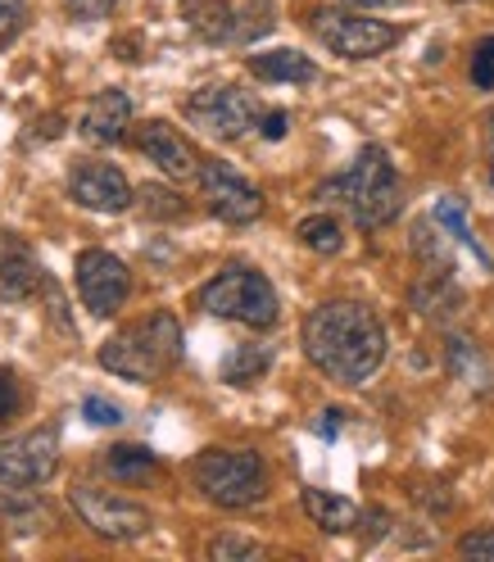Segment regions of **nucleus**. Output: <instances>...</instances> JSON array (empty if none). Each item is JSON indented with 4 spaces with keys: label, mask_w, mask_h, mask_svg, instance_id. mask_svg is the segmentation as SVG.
<instances>
[{
    "label": "nucleus",
    "mask_w": 494,
    "mask_h": 562,
    "mask_svg": "<svg viewBox=\"0 0 494 562\" xmlns=\"http://www.w3.org/2000/svg\"><path fill=\"white\" fill-rule=\"evenodd\" d=\"M136 150L146 155L164 178H172V182H191V178H200V155H195V146L191 140L172 127V123H164V119H146L136 127Z\"/></svg>",
    "instance_id": "f8f14e48"
},
{
    "label": "nucleus",
    "mask_w": 494,
    "mask_h": 562,
    "mask_svg": "<svg viewBox=\"0 0 494 562\" xmlns=\"http://www.w3.org/2000/svg\"><path fill=\"white\" fill-rule=\"evenodd\" d=\"M132 127V100L127 91L119 87H104L87 100V110H82V132L91 140H100V146H114V140H123V132Z\"/></svg>",
    "instance_id": "4468645a"
},
{
    "label": "nucleus",
    "mask_w": 494,
    "mask_h": 562,
    "mask_svg": "<svg viewBox=\"0 0 494 562\" xmlns=\"http://www.w3.org/2000/svg\"><path fill=\"white\" fill-rule=\"evenodd\" d=\"M340 417H345L340 408H327V413H323V422H317V436H323V440H336V431H340Z\"/></svg>",
    "instance_id": "e433bc0d"
},
{
    "label": "nucleus",
    "mask_w": 494,
    "mask_h": 562,
    "mask_svg": "<svg viewBox=\"0 0 494 562\" xmlns=\"http://www.w3.org/2000/svg\"><path fill=\"white\" fill-rule=\"evenodd\" d=\"M59 468V427H32L23 436L0 440V485L32 490L46 485Z\"/></svg>",
    "instance_id": "1a4fd4ad"
},
{
    "label": "nucleus",
    "mask_w": 494,
    "mask_h": 562,
    "mask_svg": "<svg viewBox=\"0 0 494 562\" xmlns=\"http://www.w3.org/2000/svg\"><path fill=\"white\" fill-rule=\"evenodd\" d=\"M214 562H259L268 549L259 544V540H245V536H232V531H223V536H214L209 540V549H204Z\"/></svg>",
    "instance_id": "393cba45"
},
{
    "label": "nucleus",
    "mask_w": 494,
    "mask_h": 562,
    "mask_svg": "<svg viewBox=\"0 0 494 562\" xmlns=\"http://www.w3.org/2000/svg\"><path fill=\"white\" fill-rule=\"evenodd\" d=\"M187 119H191L200 132H209V136L236 140V136H245L250 127H259L263 110H259V100H255L250 91H240V87L223 82V87H204V91H195V95L187 100Z\"/></svg>",
    "instance_id": "6e6552de"
},
{
    "label": "nucleus",
    "mask_w": 494,
    "mask_h": 562,
    "mask_svg": "<svg viewBox=\"0 0 494 562\" xmlns=\"http://www.w3.org/2000/svg\"><path fill=\"white\" fill-rule=\"evenodd\" d=\"M287 110H268L263 119H259V132H263V140H281V136H287Z\"/></svg>",
    "instance_id": "c9c22d12"
},
{
    "label": "nucleus",
    "mask_w": 494,
    "mask_h": 562,
    "mask_svg": "<svg viewBox=\"0 0 494 562\" xmlns=\"http://www.w3.org/2000/svg\"><path fill=\"white\" fill-rule=\"evenodd\" d=\"M141 204H146L150 218H182L187 214V200L178 191H164V187H141Z\"/></svg>",
    "instance_id": "bb28decb"
},
{
    "label": "nucleus",
    "mask_w": 494,
    "mask_h": 562,
    "mask_svg": "<svg viewBox=\"0 0 494 562\" xmlns=\"http://www.w3.org/2000/svg\"><path fill=\"white\" fill-rule=\"evenodd\" d=\"M27 23V0H0V50H5Z\"/></svg>",
    "instance_id": "c85d7f7f"
},
{
    "label": "nucleus",
    "mask_w": 494,
    "mask_h": 562,
    "mask_svg": "<svg viewBox=\"0 0 494 562\" xmlns=\"http://www.w3.org/2000/svg\"><path fill=\"white\" fill-rule=\"evenodd\" d=\"M458 553L472 558V562H494V526H476L458 540Z\"/></svg>",
    "instance_id": "c756f323"
},
{
    "label": "nucleus",
    "mask_w": 494,
    "mask_h": 562,
    "mask_svg": "<svg viewBox=\"0 0 494 562\" xmlns=\"http://www.w3.org/2000/svg\"><path fill=\"white\" fill-rule=\"evenodd\" d=\"M300 504H304L308 521L317 526V531H327V536H345V531H355V526L363 521V513H359L355 499L332 495V490H317V485H304L300 490Z\"/></svg>",
    "instance_id": "a211bd4d"
},
{
    "label": "nucleus",
    "mask_w": 494,
    "mask_h": 562,
    "mask_svg": "<svg viewBox=\"0 0 494 562\" xmlns=\"http://www.w3.org/2000/svg\"><path fill=\"white\" fill-rule=\"evenodd\" d=\"M408 304H413L427 323H449V318H458V313H463L468 295H463V286L453 281V272H427V277L413 281Z\"/></svg>",
    "instance_id": "dca6fc26"
},
{
    "label": "nucleus",
    "mask_w": 494,
    "mask_h": 562,
    "mask_svg": "<svg viewBox=\"0 0 494 562\" xmlns=\"http://www.w3.org/2000/svg\"><path fill=\"white\" fill-rule=\"evenodd\" d=\"M431 223H440V232H449L458 245H468V250L490 268V255L481 250V240H476V236H472V227H468V204L458 200V195H440V200H436Z\"/></svg>",
    "instance_id": "412c9836"
},
{
    "label": "nucleus",
    "mask_w": 494,
    "mask_h": 562,
    "mask_svg": "<svg viewBox=\"0 0 494 562\" xmlns=\"http://www.w3.org/2000/svg\"><path fill=\"white\" fill-rule=\"evenodd\" d=\"M155 468H159V459L146 445H114V449H104V472H110L114 481H146Z\"/></svg>",
    "instance_id": "4be33fe9"
},
{
    "label": "nucleus",
    "mask_w": 494,
    "mask_h": 562,
    "mask_svg": "<svg viewBox=\"0 0 494 562\" xmlns=\"http://www.w3.org/2000/svg\"><path fill=\"white\" fill-rule=\"evenodd\" d=\"M490 123H494V114H490Z\"/></svg>",
    "instance_id": "ea45409f"
},
{
    "label": "nucleus",
    "mask_w": 494,
    "mask_h": 562,
    "mask_svg": "<svg viewBox=\"0 0 494 562\" xmlns=\"http://www.w3.org/2000/svg\"><path fill=\"white\" fill-rule=\"evenodd\" d=\"M195 182H200V191H204V200H209V214H214V218H223V223H232V227H245V223L263 218V191L245 182L232 164L204 159Z\"/></svg>",
    "instance_id": "9d476101"
},
{
    "label": "nucleus",
    "mask_w": 494,
    "mask_h": 562,
    "mask_svg": "<svg viewBox=\"0 0 494 562\" xmlns=\"http://www.w3.org/2000/svg\"><path fill=\"white\" fill-rule=\"evenodd\" d=\"M295 236L308 245L313 255H340V245H345V236H340V223H336L332 214H308V218H300Z\"/></svg>",
    "instance_id": "5701e85b"
},
{
    "label": "nucleus",
    "mask_w": 494,
    "mask_h": 562,
    "mask_svg": "<svg viewBox=\"0 0 494 562\" xmlns=\"http://www.w3.org/2000/svg\"><path fill=\"white\" fill-rule=\"evenodd\" d=\"M268 368H272V349L250 340V345H236L232 355L223 359V381L227 385H255Z\"/></svg>",
    "instance_id": "aec40b11"
},
{
    "label": "nucleus",
    "mask_w": 494,
    "mask_h": 562,
    "mask_svg": "<svg viewBox=\"0 0 494 562\" xmlns=\"http://www.w3.org/2000/svg\"><path fill=\"white\" fill-rule=\"evenodd\" d=\"M336 5H349V10H391V5H404V0H336Z\"/></svg>",
    "instance_id": "4c0bfd02"
},
{
    "label": "nucleus",
    "mask_w": 494,
    "mask_h": 562,
    "mask_svg": "<svg viewBox=\"0 0 494 562\" xmlns=\"http://www.w3.org/2000/svg\"><path fill=\"white\" fill-rule=\"evenodd\" d=\"M272 32V0H245V10H236V42H255Z\"/></svg>",
    "instance_id": "a878e982"
},
{
    "label": "nucleus",
    "mask_w": 494,
    "mask_h": 562,
    "mask_svg": "<svg viewBox=\"0 0 494 562\" xmlns=\"http://www.w3.org/2000/svg\"><path fill=\"white\" fill-rule=\"evenodd\" d=\"M449 368H453L458 376H463V381L481 385V381H476V372H481L485 363H481V355H476V345H472V340H463V336H453V340H449Z\"/></svg>",
    "instance_id": "cd10ccee"
},
{
    "label": "nucleus",
    "mask_w": 494,
    "mask_h": 562,
    "mask_svg": "<svg viewBox=\"0 0 494 562\" xmlns=\"http://www.w3.org/2000/svg\"><path fill=\"white\" fill-rule=\"evenodd\" d=\"M32 291H42L37 259L14 232H0V300H27Z\"/></svg>",
    "instance_id": "2eb2a0df"
},
{
    "label": "nucleus",
    "mask_w": 494,
    "mask_h": 562,
    "mask_svg": "<svg viewBox=\"0 0 494 562\" xmlns=\"http://www.w3.org/2000/svg\"><path fill=\"white\" fill-rule=\"evenodd\" d=\"M64 10L82 23H96V19H110L119 10V0H64Z\"/></svg>",
    "instance_id": "72a5a7b5"
},
{
    "label": "nucleus",
    "mask_w": 494,
    "mask_h": 562,
    "mask_svg": "<svg viewBox=\"0 0 494 562\" xmlns=\"http://www.w3.org/2000/svg\"><path fill=\"white\" fill-rule=\"evenodd\" d=\"M178 14L209 46L236 42V5L232 0H178Z\"/></svg>",
    "instance_id": "f3484780"
},
{
    "label": "nucleus",
    "mask_w": 494,
    "mask_h": 562,
    "mask_svg": "<svg viewBox=\"0 0 494 562\" xmlns=\"http://www.w3.org/2000/svg\"><path fill=\"white\" fill-rule=\"evenodd\" d=\"M200 308L209 318H223V323H240L250 331H268L281 318V300L277 286L250 263H227L200 286Z\"/></svg>",
    "instance_id": "20e7f679"
},
{
    "label": "nucleus",
    "mask_w": 494,
    "mask_h": 562,
    "mask_svg": "<svg viewBox=\"0 0 494 562\" xmlns=\"http://www.w3.org/2000/svg\"><path fill=\"white\" fill-rule=\"evenodd\" d=\"M74 513L82 517V526L100 540H141L155 526L150 508H141L136 499H123L114 490H96V485H74Z\"/></svg>",
    "instance_id": "0eeeda50"
},
{
    "label": "nucleus",
    "mask_w": 494,
    "mask_h": 562,
    "mask_svg": "<svg viewBox=\"0 0 494 562\" xmlns=\"http://www.w3.org/2000/svg\"><path fill=\"white\" fill-rule=\"evenodd\" d=\"M178 363H182V327H178V318H172L168 308H159V313H150V318L114 331L110 340L100 345V368L132 381V385L164 381Z\"/></svg>",
    "instance_id": "f03ea898"
},
{
    "label": "nucleus",
    "mask_w": 494,
    "mask_h": 562,
    "mask_svg": "<svg viewBox=\"0 0 494 562\" xmlns=\"http://www.w3.org/2000/svg\"><path fill=\"white\" fill-rule=\"evenodd\" d=\"M68 195H74L91 214H123L132 204V182L123 178V168L100 164V159H82L68 172Z\"/></svg>",
    "instance_id": "ddd939ff"
},
{
    "label": "nucleus",
    "mask_w": 494,
    "mask_h": 562,
    "mask_svg": "<svg viewBox=\"0 0 494 562\" xmlns=\"http://www.w3.org/2000/svg\"><path fill=\"white\" fill-rule=\"evenodd\" d=\"M42 291H46V313H50V323L59 327V331H74V327H68V308H64V295H59V286H55V281L42 272Z\"/></svg>",
    "instance_id": "f704fd0d"
},
{
    "label": "nucleus",
    "mask_w": 494,
    "mask_h": 562,
    "mask_svg": "<svg viewBox=\"0 0 494 562\" xmlns=\"http://www.w3.org/2000/svg\"><path fill=\"white\" fill-rule=\"evenodd\" d=\"M300 345H304V359L327 381L363 385L385 363L391 336H385L377 308H368L363 300H327L308 308V318L300 327Z\"/></svg>",
    "instance_id": "f257e3e1"
},
{
    "label": "nucleus",
    "mask_w": 494,
    "mask_h": 562,
    "mask_svg": "<svg viewBox=\"0 0 494 562\" xmlns=\"http://www.w3.org/2000/svg\"><path fill=\"white\" fill-rule=\"evenodd\" d=\"M472 82L481 91H494V37H485L476 46V55H472Z\"/></svg>",
    "instance_id": "473e14b6"
},
{
    "label": "nucleus",
    "mask_w": 494,
    "mask_h": 562,
    "mask_svg": "<svg viewBox=\"0 0 494 562\" xmlns=\"http://www.w3.org/2000/svg\"><path fill=\"white\" fill-rule=\"evenodd\" d=\"M308 27H313V37L323 42L332 55H340V59H377L385 50H395L400 37H404L395 23L363 19L359 10H349V5H323V10H313L308 14Z\"/></svg>",
    "instance_id": "423d86ee"
},
{
    "label": "nucleus",
    "mask_w": 494,
    "mask_h": 562,
    "mask_svg": "<svg viewBox=\"0 0 494 562\" xmlns=\"http://www.w3.org/2000/svg\"><path fill=\"white\" fill-rule=\"evenodd\" d=\"M453 5H468V0H453Z\"/></svg>",
    "instance_id": "58836bf2"
},
{
    "label": "nucleus",
    "mask_w": 494,
    "mask_h": 562,
    "mask_svg": "<svg viewBox=\"0 0 494 562\" xmlns=\"http://www.w3.org/2000/svg\"><path fill=\"white\" fill-rule=\"evenodd\" d=\"M74 272H78V295H82V304L96 313V318L119 313L127 304V295H132V272L110 250H82Z\"/></svg>",
    "instance_id": "9b49d317"
},
{
    "label": "nucleus",
    "mask_w": 494,
    "mask_h": 562,
    "mask_svg": "<svg viewBox=\"0 0 494 562\" xmlns=\"http://www.w3.org/2000/svg\"><path fill=\"white\" fill-rule=\"evenodd\" d=\"M23 413V385L14 376V368H0V422H10Z\"/></svg>",
    "instance_id": "7c9ffc66"
},
{
    "label": "nucleus",
    "mask_w": 494,
    "mask_h": 562,
    "mask_svg": "<svg viewBox=\"0 0 494 562\" xmlns=\"http://www.w3.org/2000/svg\"><path fill=\"white\" fill-rule=\"evenodd\" d=\"M317 200H345L349 214L363 232L377 227H391L404 214V187H400V172L391 164L381 146H363L359 159L349 164L340 178L317 187Z\"/></svg>",
    "instance_id": "7ed1b4c3"
},
{
    "label": "nucleus",
    "mask_w": 494,
    "mask_h": 562,
    "mask_svg": "<svg viewBox=\"0 0 494 562\" xmlns=\"http://www.w3.org/2000/svg\"><path fill=\"white\" fill-rule=\"evenodd\" d=\"M250 64V74L259 78V82H291V87H304V82H313L317 78V64L308 59V55H300V50H268V55H250L245 59Z\"/></svg>",
    "instance_id": "6ab92c4d"
},
{
    "label": "nucleus",
    "mask_w": 494,
    "mask_h": 562,
    "mask_svg": "<svg viewBox=\"0 0 494 562\" xmlns=\"http://www.w3.org/2000/svg\"><path fill=\"white\" fill-rule=\"evenodd\" d=\"M82 417L91 422V427H119L123 408L110 404V400H100V395H87V400H82Z\"/></svg>",
    "instance_id": "2f4dec72"
},
{
    "label": "nucleus",
    "mask_w": 494,
    "mask_h": 562,
    "mask_svg": "<svg viewBox=\"0 0 494 562\" xmlns=\"http://www.w3.org/2000/svg\"><path fill=\"white\" fill-rule=\"evenodd\" d=\"M191 476L200 495L218 508H250L268 495V468L255 449H200Z\"/></svg>",
    "instance_id": "39448f33"
},
{
    "label": "nucleus",
    "mask_w": 494,
    "mask_h": 562,
    "mask_svg": "<svg viewBox=\"0 0 494 562\" xmlns=\"http://www.w3.org/2000/svg\"><path fill=\"white\" fill-rule=\"evenodd\" d=\"M413 255L422 259V268H427V272H453V259L445 250V240L431 232V223H417L413 227Z\"/></svg>",
    "instance_id": "b1692460"
}]
</instances>
